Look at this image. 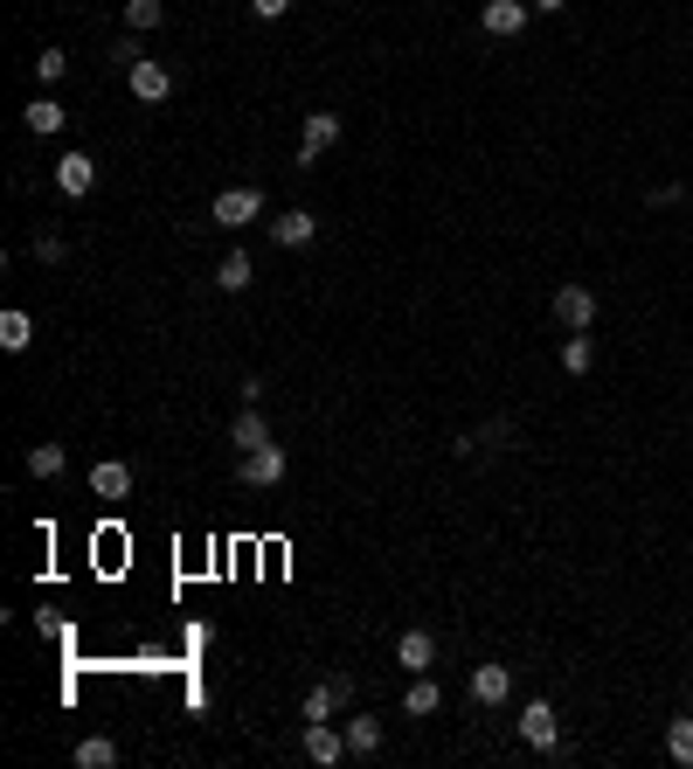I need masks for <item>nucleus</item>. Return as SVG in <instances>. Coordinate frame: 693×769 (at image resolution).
<instances>
[{"label":"nucleus","mask_w":693,"mask_h":769,"mask_svg":"<svg viewBox=\"0 0 693 769\" xmlns=\"http://www.w3.org/2000/svg\"><path fill=\"white\" fill-rule=\"evenodd\" d=\"M285 472H292L285 444H264V451H236V479H243V485H257V493L285 485Z\"/></svg>","instance_id":"f257e3e1"},{"label":"nucleus","mask_w":693,"mask_h":769,"mask_svg":"<svg viewBox=\"0 0 693 769\" xmlns=\"http://www.w3.org/2000/svg\"><path fill=\"white\" fill-rule=\"evenodd\" d=\"M257 215H264V195H257V187H222V195L209 201V222H215V230H250Z\"/></svg>","instance_id":"f03ea898"},{"label":"nucleus","mask_w":693,"mask_h":769,"mask_svg":"<svg viewBox=\"0 0 693 769\" xmlns=\"http://www.w3.org/2000/svg\"><path fill=\"white\" fill-rule=\"evenodd\" d=\"M354 693H361V686H354V672H326V680L306 693V721H333L341 707H354Z\"/></svg>","instance_id":"7ed1b4c3"},{"label":"nucleus","mask_w":693,"mask_h":769,"mask_svg":"<svg viewBox=\"0 0 693 769\" xmlns=\"http://www.w3.org/2000/svg\"><path fill=\"white\" fill-rule=\"evenodd\" d=\"M520 742L541 748V756H555V748H561V721H555L548 700H528V707H520Z\"/></svg>","instance_id":"20e7f679"},{"label":"nucleus","mask_w":693,"mask_h":769,"mask_svg":"<svg viewBox=\"0 0 693 769\" xmlns=\"http://www.w3.org/2000/svg\"><path fill=\"white\" fill-rule=\"evenodd\" d=\"M555 319H561L569 333H590V326H596V292L576 285V277H569V285H555Z\"/></svg>","instance_id":"39448f33"},{"label":"nucleus","mask_w":693,"mask_h":769,"mask_svg":"<svg viewBox=\"0 0 693 769\" xmlns=\"http://www.w3.org/2000/svg\"><path fill=\"white\" fill-rule=\"evenodd\" d=\"M125 84H133V98H139V104H166V98H174V70L153 63V55H139V63L125 70Z\"/></svg>","instance_id":"423d86ee"},{"label":"nucleus","mask_w":693,"mask_h":769,"mask_svg":"<svg viewBox=\"0 0 693 769\" xmlns=\"http://www.w3.org/2000/svg\"><path fill=\"white\" fill-rule=\"evenodd\" d=\"M479 28L493 35V42H513V35L528 28V0H485V8H479Z\"/></svg>","instance_id":"0eeeda50"},{"label":"nucleus","mask_w":693,"mask_h":769,"mask_svg":"<svg viewBox=\"0 0 693 769\" xmlns=\"http://www.w3.org/2000/svg\"><path fill=\"white\" fill-rule=\"evenodd\" d=\"M326 146H341V111H306V146H298V166H320Z\"/></svg>","instance_id":"6e6552de"},{"label":"nucleus","mask_w":693,"mask_h":769,"mask_svg":"<svg viewBox=\"0 0 693 769\" xmlns=\"http://www.w3.org/2000/svg\"><path fill=\"white\" fill-rule=\"evenodd\" d=\"M312 236H320V215H312V209H285V215L271 222V243H277V250H306Z\"/></svg>","instance_id":"1a4fd4ad"},{"label":"nucleus","mask_w":693,"mask_h":769,"mask_svg":"<svg viewBox=\"0 0 693 769\" xmlns=\"http://www.w3.org/2000/svg\"><path fill=\"white\" fill-rule=\"evenodd\" d=\"M472 700L479 707H507V693H513V666H472Z\"/></svg>","instance_id":"9d476101"},{"label":"nucleus","mask_w":693,"mask_h":769,"mask_svg":"<svg viewBox=\"0 0 693 769\" xmlns=\"http://www.w3.org/2000/svg\"><path fill=\"white\" fill-rule=\"evenodd\" d=\"M306 756L320 762V769H333V762L347 756V735H341L333 721H306Z\"/></svg>","instance_id":"9b49d317"},{"label":"nucleus","mask_w":693,"mask_h":769,"mask_svg":"<svg viewBox=\"0 0 693 769\" xmlns=\"http://www.w3.org/2000/svg\"><path fill=\"white\" fill-rule=\"evenodd\" d=\"M55 187H63V195H90V187H98V160H90V153H63V160H55Z\"/></svg>","instance_id":"f8f14e48"},{"label":"nucleus","mask_w":693,"mask_h":769,"mask_svg":"<svg viewBox=\"0 0 693 769\" xmlns=\"http://www.w3.org/2000/svg\"><path fill=\"white\" fill-rule=\"evenodd\" d=\"M396 666L403 672H430V666H437V637H430V631H403L396 637Z\"/></svg>","instance_id":"ddd939ff"},{"label":"nucleus","mask_w":693,"mask_h":769,"mask_svg":"<svg viewBox=\"0 0 693 769\" xmlns=\"http://www.w3.org/2000/svg\"><path fill=\"white\" fill-rule=\"evenodd\" d=\"M230 444H236V451H264V444H271V423H264V409H236V423H230Z\"/></svg>","instance_id":"4468645a"},{"label":"nucleus","mask_w":693,"mask_h":769,"mask_svg":"<svg viewBox=\"0 0 693 769\" xmlns=\"http://www.w3.org/2000/svg\"><path fill=\"white\" fill-rule=\"evenodd\" d=\"M90 493H98V499H125V493H133V464H119V458L90 464Z\"/></svg>","instance_id":"2eb2a0df"},{"label":"nucleus","mask_w":693,"mask_h":769,"mask_svg":"<svg viewBox=\"0 0 693 769\" xmlns=\"http://www.w3.org/2000/svg\"><path fill=\"white\" fill-rule=\"evenodd\" d=\"M341 735H347V756H374V748H382V721H374V715H354Z\"/></svg>","instance_id":"dca6fc26"},{"label":"nucleus","mask_w":693,"mask_h":769,"mask_svg":"<svg viewBox=\"0 0 693 769\" xmlns=\"http://www.w3.org/2000/svg\"><path fill=\"white\" fill-rule=\"evenodd\" d=\"M403 707H409V715H437V707H444V686L430 680V672H417V680H409V693H403Z\"/></svg>","instance_id":"f3484780"},{"label":"nucleus","mask_w":693,"mask_h":769,"mask_svg":"<svg viewBox=\"0 0 693 769\" xmlns=\"http://www.w3.org/2000/svg\"><path fill=\"white\" fill-rule=\"evenodd\" d=\"M63 119H70V111L55 104V98H35V104L22 111V125H28V133H42V139H49V133H63Z\"/></svg>","instance_id":"a211bd4d"},{"label":"nucleus","mask_w":693,"mask_h":769,"mask_svg":"<svg viewBox=\"0 0 693 769\" xmlns=\"http://www.w3.org/2000/svg\"><path fill=\"white\" fill-rule=\"evenodd\" d=\"M561 368H569V374H590V368H596V333H569V340H561Z\"/></svg>","instance_id":"6ab92c4d"},{"label":"nucleus","mask_w":693,"mask_h":769,"mask_svg":"<svg viewBox=\"0 0 693 769\" xmlns=\"http://www.w3.org/2000/svg\"><path fill=\"white\" fill-rule=\"evenodd\" d=\"M28 340H35V319L8 306V312H0V347H8V354H22Z\"/></svg>","instance_id":"aec40b11"},{"label":"nucleus","mask_w":693,"mask_h":769,"mask_svg":"<svg viewBox=\"0 0 693 769\" xmlns=\"http://www.w3.org/2000/svg\"><path fill=\"white\" fill-rule=\"evenodd\" d=\"M666 756L680 762V769H693V715H680V721H666Z\"/></svg>","instance_id":"412c9836"},{"label":"nucleus","mask_w":693,"mask_h":769,"mask_svg":"<svg viewBox=\"0 0 693 769\" xmlns=\"http://www.w3.org/2000/svg\"><path fill=\"white\" fill-rule=\"evenodd\" d=\"M243 285H250V250H230L215 264V292H243Z\"/></svg>","instance_id":"4be33fe9"},{"label":"nucleus","mask_w":693,"mask_h":769,"mask_svg":"<svg viewBox=\"0 0 693 769\" xmlns=\"http://www.w3.org/2000/svg\"><path fill=\"white\" fill-rule=\"evenodd\" d=\"M166 22V0H125V28L146 35V28H160Z\"/></svg>","instance_id":"5701e85b"},{"label":"nucleus","mask_w":693,"mask_h":769,"mask_svg":"<svg viewBox=\"0 0 693 769\" xmlns=\"http://www.w3.org/2000/svg\"><path fill=\"white\" fill-rule=\"evenodd\" d=\"M77 762L84 769H111V762H119V742H111V735H84L77 742Z\"/></svg>","instance_id":"b1692460"},{"label":"nucleus","mask_w":693,"mask_h":769,"mask_svg":"<svg viewBox=\"0 0 693 769\" xmlns=\"http://www.w3.org/2000/svg\"><path fill=\"white\" fill-rule=\"evenodd\" d=\"M63 464H70L63 444H35V451H28V472L35 479H63Z\"/></svg>","instance_id":"393cba45"},{"label":"nucleus","mask_w":693,"mask_h":769,"mask_svg":"<svg viewBox=\"0 0 693 769\" xmlns=\"http://www.w3.org/2000/svg\"><path fill=\"white\" fill-rule=\"evenodd\" d=\"M63 70H70V55H63V49H42V55H35V84H55Z\"/></svg>","instance_id":"a878e982"},{"label":"nucleus","mask_w":693,"mask_h":769,"mask_svg":"<svg viewBox=\"0 0 693 769\" xmlns=\"http://www.w3.org/2000/svg\"><path fill=\"white\" fill-rule=\"evenodd\" d=\"M645 201H652V209H680V201H686V187H680V181H659Z\"/></svg>","instance_id":"bb28decb"},{"label":"nucleus","mask_w":693,"mask_h":769,"mask_svg":"<svg viewBox=\"0 0 693 769\" xmlns=\"http://www.w3.org/2000/svg\"><path fill=\"white\" fill-rule=\"evenodd\" d=\"M111 63H119V70H133V63H139V35H133V28H125L119 42H111Z\"/></svg>","instance_id":"cd10ccee"},{"label":"nucleus","mask_w":693,"mask_h":769,"mask_svg":"<svg viewBox=\"0 0 693 769\" xmlns=\"http://www.w3.org/2000/svg\"><path fill=\"white\" fill-rule=\"evenodd\" d=\"M63 257H70L63 236H35V264H63Z\"/></svg>","instance_id":"c85d7f7f"},{"label":"nucleus","mask_w":693,"mask_h":769,"mask_svg":"<svg viewBox=\"0 0 693 769\" xmlns=\"http://www.w3.org/2000/svg\"><path fill=\"white\" fill-rule=\"evenodd\" d=\"M250 14L257 22H277V14H292V0H250Z\"/></svg>","instance_id":"c756f323"},{"label":"nucleus","mask_w":693,"mask_h":769,"mask_svg":"<svg viewBox=\"0 0 693 769\" xmlns=\"http://www.w3.org/2000/svg\"><path fill=\"white\" fill-rule=\"evenodd\" d=\"M534 8H541V14H561V8H569V0H534Z\"/></svg>","instance_id":"7c9ffc66"}]
</instances>
